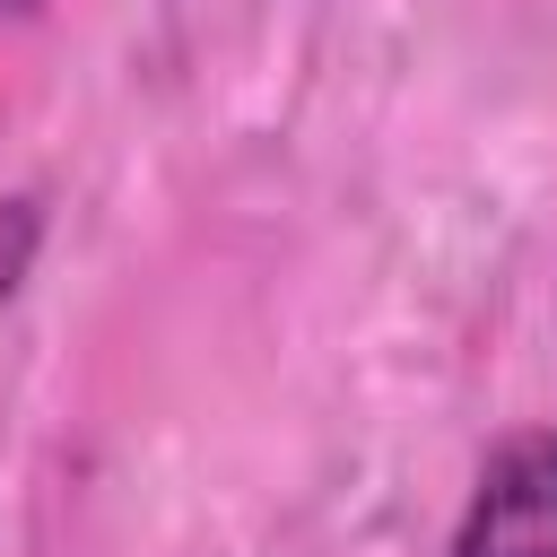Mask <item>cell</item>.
<instances>
[{"label":"cell","mask_w":557,"mask_h":557,"mask_svg":"<svg viewBox=\"0 0 557 557\" xmlns=\"http://www.w3.org/2000/svg\"><path fill=\"white\" fill-rule=\"evenodd\" d=\"M461 557H557V435H513L479 470Z\"/></svg>","instance_id":"obj_1"},{"label":"cell","mask_w":557,"mask_h":557,"mask_svg":"<svg viewBox=\"0 0 557 557\" xmlns=\"http://www.w3.org/2000/svg\"><path fill=\"white\" fill-rule=\"evenodd\" d=\"M35 244H44V209H35V200H0V305L17 296Z\"/></svg>","instance_id":"obj_2"},{"label":"cell","mask_w":557,"mask_h":557,"mask_svg":"<svg viewBox=\"0 0 557 557\" xmlns=\"http://www.w3.org/2000/svg\"><path fill=\"white\" fill-rule=\"evenodd\" d=\"M0 9H26V0H0Z\"/></svg>","instance_id":"obj_3"}]
</instances>
